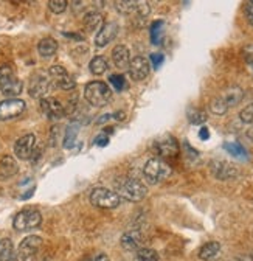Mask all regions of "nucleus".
<instances>
[{"mask_svg": "<svg viewBox=\"0 0 253 261\" xmlns=\"http://www.w3.org/2000/svg\"><path fill=\"white\" fill-rule=\"evenodd\" d=\"M89 70L93 75H103L107 70V61L103 56H95L90 62H89Z\"/></svg>", "mask_w": 253, "mask_h": 261, "instance_id": "393cba45", "label": "nucleus"}, {"mask_svg": "<svg viewBox=\"0 0 253 261\" xmlns=\"http://www.w3.org/2000/svg\"><path fill=\"white\" fill-rule=\"evenodd\" d=\"M38 51L42 58H50L58 51V42L53 38H44L38 44Z\"/></svg>", "mask_w": 253, "mask_h": 261, "instance_id": "4be33fe9", "label": "nucleus"}, {"mask_svg": "<svg viewBox=\"0 0 253 261\" xmlns=\"http://www.w3.org/2000/svg\"><path fill=\"white\" fill-rule=\"evenodd\" d=\"M44 240L39 237H26L19 246V256L22 261H42Z\"/></svg>", "mask_w": 253, "mask_h": 261, "instance_id": "39448f33", "label": "nucleus"}, {"mask_svg": "<svg viewBox=\"0 0 253 261\" xmlns=\"http://www.w3.org/2000/svg\"><path fill=\"white\" fill-rule=\"evenodd\" d=\"M115 193L118 194L120 199L129 202H138L146 196L148 188L145 187L143 182H140L135 177H120L115 182Z\"/></svg>", "mask_w": 253, "mask_h": 261, "instance_id": "f257e3e1", "label": "nucleus"}, {"mask_svg": "<svg viewBox=\"0 0 253 261\" xmlns=\"http://www.w3.org/2000/svg\"><path fill=\"white\" fill-rule=\"evenodd\" d=\"M86 261H109V258H107L104 253H100V255L92 256V258H89V259H86Z\"/></svg>", "mask_w": 253, "mask_h": 261, "instance_id": "ea45409f", "label": "nucleus"}, {"mask_svg": "<svg viewBox=\"0 0 253 261\" xmlns=\"http://www.w3.org/2000/svg\"><path fill=\"white\" fill-rule=\"evenodd\" d=\"M163 61H165V56L162 53H152L151 55V64H152V67L155 70L160 69V65L163 64Z\"/></svg>", "mask_w": 253, "mask_h": 261, "instance_id": "e433bc0d", "label": "nucleus"}, {"mask_svg": "<svg viewBox=\"0 0 253 261\" xmlns=\"http://www.w3.org/2000/svg\"><path fill=\"white\" fill-rule=\"evenodd\" d=\"M220 252V244L217 241H210L207 244H204L199 250V258L204 261L213 259L217 253Z\"/></svg>", "mask_w": 253, "mask_h": 261, "instance_id": "5701e85b", "label": "nucleus"}, {"mask_svg": "<svg viewBox=\"0 0 253 261\" xmlns=\"http://www.w3.org/2000/svg\"><path fill=\"white\" fill-rule=\"evenodd\" d=\"M41 111L48 120H61L66 115V109L62 103L53 96H45L41 100Z\"/></svg>", "mask_w": 253, "mask_h": 261, "instance_id": "9b49d317", "label": "nucleus"}, {"mask_svg": "<svg viewBox=\"0 0 253 261\" xmlns=\"http://www.w3.org/2000/svg\"><path fill=\"white\" fill-rule=\"evenodd\" d=\"M242 58L247 65L248 72L253 75V44H245L242 47Z\"/></svg>", "mask_w": 253, "mask_h": 261, "instance_id": "c756f323", "label": "nucleus"}, {"mask_svg": "<svg viewBox=\"0 0 253 261\" xmlns=\"http://www.w3.org/2000/svg\"><path fill=\"white\" fill-rule=\"evenodd\" d=\"M48 76H50V81L54 83L62 90H72L76 87L75 80L70 76V73L64 67H61V65H53V67H50Z\"/></svg>", "mask_w": 253, "mask_h": 261, "instance_id": "9d476101", "label": "nucleus"}, {"mask_svg": "<svg viewBox=\"0 0 253 261\" xmlns=\"http://www.w3.org/2000/svg\"><path fill=\"white\" fill-rule=\"evenodd\" d=\"M78 129L79 126L76 123H72L67 129H66V136H64V148H73L76 137H78Z\"/></svg>", "mask_w": 253, "mask_h": 261, "instance_id": "bb28decb", "label": "nucleus"}, {"mask_svg": "<svg viewBox=\"0 0 253 261\" xmlns=\"http://www.w3.org/2000/svg\"><path fill=\"white\" fill-rule=\"evenodd\" d=\"M140 246H142V235L137 230L126 232L121 237V247L124 250H138Z\"/></svg>", "mask_w": 253, "mask_h": 261, "instance_id": "6ab92c4d", "label": "nucleus"}, {"mask_svg": "<svg viewBox=\"0 0 253 261\" xmlns=\"http://www.w3.org/2000/svg\"><path fill=\"white\" fill-rule=\"evenodd\" d=\"M25 111V101L19 98H8L0 103V120L8 121L13 118H17Z\"/></svg>", "mask_w": 253, "mask_h": 261, "instance_id": "1a4fd4ad", "label": "nucleus"}, {"mask_svg": "<svg viewBox=\"0 0 253 261\" xmlns=\"http://www.w3.org/2000/svg\"><path fill=\"white\" fill-rule=\"evenodd\" d=\"M118 30H120V27H118L117 22H107V23H104L101 27V30L97 33V36H95V45L101 48V47H106L107 44H110L117 38Z\"/></svg>", "mask_w": 253, "mask_h": 261, "instance_id": "2eb2a0df", "label": "nucleus"}, {"mask_svg": "<svg viewBox=\"0 0 253 261\" xmlns=\"http://www.w3.org/2000/svg\"><path fill=\"white\" fill-rule=\"evenodd\" d=\"M84 25L90 33H98L104 25V17L100 13H89L84 17Z\"/></svg>", "mask_w": 253, "mask_h": 261, "instance_id": "aec40b11", "label": "nucleus"}, {"mask_svg": "<svg viewBox=\"0 0 253 261\" xmlns=\"http://www.w3.org/2000/svg\"><path fill=\"white\" fill-rule=\"evenodd\" d=\"M151 42L154 45H159L163 39V31H165V22L163 20H155L152 25H151Z\"/></svg>", "mask_w": 253, "mask_h": 261, "instance_id": "b1692460", "label": "nucleus"}, {"mask_svg": "<svg viewBox=\"0 0 253 261\" xmlns=\"http://www.w3.org/2000/svg\"><path fill=\"white\" fill-rule=\"evenodd\" d=\"M84 98L87 100L89 105H92L95 108H103L110 101L112 90L103 81H92L84 89Z\"/></svg>", "mask_w": 253, "mask_h": 261, "instance_id": "7ed1b4c3", "label": "nucleus"}, {"mask_svg": "<svg viewBox=\"0 0 253 261\" xmlns=\"http://www.w3.org/2000/svg\"><path fill=\"white\" fill-rule=\"evenodd\" d=\"M93 143H95V145H98V146H106V145L109 143V137H107L106 134H100V136L95 137Z\"/></svg>", "mask_w": 253, "mask_h": 261, "instance_id": "58836bf2", "label": "nucleus"}, {"mask_svg": "<svg viewBox=\"0 0 253 261\" xmlns=\"http://www.w3.org/2000/svg\"><path fill=\"white\" fill-rule=\"evenodd\" d=\"M14 78H16V75L11 70V67H8V65H4V67H0V92H2L7 87V84L11 83Z\"/></svg>", "mask_w": 253, "mask_h": 261, "instance_id": "cd10ccee", "label": "nucleus"}, {"mask_svg": "<svg viewBox=\"0 0 253 261\" xmlns=\"http://www.w3.org/2000/svg\"><path fill=\"white\" fill-rule=\"evenodd\" d=\"M239 118L242 120V123L253 124V103H250L248 106H245V108L241 111Z\"/></svg>", "mask_w": 253, "mask_h": 261, "instance_id": "c9c22d12", "label": "nucleus"}, {"mask_svg": "<svg viewBox=\"0 0 253 261\" xmlns=\"http://www.w3.org/2000/svg\"><path fill=\"white\" fill-rule=\"evenodd\" d=\"M120 198L118 194L112 190L98 187V188H93L90 191V204L93 207H98V208H115L120 205Z\"/></svg>", "mask_w": 253, "mask_h": 261, "instance_id": "0eeeda50", "label": "nucleus"}, {"mask_svg": "<svg viewBox=\"0 0 253 261\" xmlns=\"http://www.w3.org/2000/svg\"><path fill=\"white\" fill-rule=\"evenodd\" d=\"M0 261H17V255L11 240H0Z\"/></svg>", "mask_w": 253, "mask_h": 261, "instance_id": "412c9836", "label": "nucleus"}, {"mask_svg": "<svg viewBox=\"0 0 253 261\" xmlns=\"http://www.w3.org/2000/svg\"><path fill=\"white\" fill-rule=\"evenodd\" d=\"M244 11H245V17H247L248 23L253 25V0H250V2H247L244 5Z\"/></svg>", "mask_w": 253, "mask_h": 261, "instance_id": "4c0bfd02", "label": "nucleus"}, {"mask_svg": "<svg viewBox=\"0 0 253 261\" xmlns=\"http://www.w3.org/2000/svg\"><path fill=\"white\" fill-rule=\"evenodd\" d=\"M35 146H36V137L33 134H26V136L20 137L16 142L14 152L20 160H26V159H30L31 155H33Z\"/></svg>", "mask_w": 253, "mask_h": 261, "instance_id": "dca6fc26", "label": "nucleus"}, {"mask_svg": "<svg viewBox=\"0 0 253 261\" xmlns=\"http://www.w3.org/2000/svg\"><path fill=\"white\" fill-rule=\"evenodd\" d=\"M210 171L219 180H229V179H233L238 176L236 167L226 160H213L210 163Z\"/></svg>", "mask_w": 253, "mask_h": 261, "instance_id": "f8f14e48", "label": "nucleus"}, {"mask_svg": "<svg viewBox=\"0 0 253 261\" xmlns=\"http://www.w3.org/2000/svg\"><path fill=\"white\" fill-rule=\"evenodd\" d=\"M152 149L159 157H176L180 151V146L173 136H162L154 142Z\"/></svg>", "mask_w": 253, "mask_h": 261, "instance_id": "6e6552de", "label": "nucleus"}, {"mask_svg": "<svg viewBox=\"0 0 253 261\" xmlns=\"http://www.w3.org/2000/svg\"><path fill=\"white\" fill-rule=\"evenodd\" d=\"M17 173V163L11 155H5L0 160V180H7Z\"/></svg>", "mask_w": 253, "mask_h": 261, "instance_id": "a211bd4d", "label": "nucleus"}, {"mask_svg": "<svg viewBox=\"0 0 253 261\" xmlns=\"http://www.w3.org/2000/svg\"><path fill=\"white\" fill-rule=\"evenodd\" d=\"M159 259H160L159 253L149 247H142L134 255V261H159Z\"/></svg>", "mask_w": 253, "mask_h": 261, "instance_id": "a878e982", "label": "nucleus"}, {"mask_svg": "<svg viewBox=\"0 0 253 261\" xmlns=\"http://www.w3.org/2000/svg\"><path fill=\"white\" fill-rule=\"evenodd\" d=\"M199 137H201L202 140H207V139L210 137V134H208V129H207V127H202V129H201Z\"/></svg>", "mask_w": 253, "mask_h": 261, "instance_id": "a19ab883", "label": "nucleus"}, {"mask_svg": "<svg viewBox=\"0 0 253 261\" xmlns=\"http://www.w3.org/2000/svg\"><path fill=\"white\" fill-rule=\"evenodd\" d=\"M117 11L121 14H134L137 8V2H115Z\"/></svg>", "mask_w": 253, "mask_h": 261, "instance_id": "2f4dec72", "label": "nucleus"}, {"mask_svg": "<svg viewBox=\"0 0 253 261\" xmlns=\"http://www.w3.org/2000/svg\"><path fill=\"white\" fill-rule=\"evenodd\" d=\"M129 75L134 81H142L149 75L151 70V62L148 61V58L145 56H135L131 59L129 64Z\"/></svg>", "mask_w": 253, "mask_h": 261, "instance_id": "ddd939ff", "label": "nucleus"}, {"mask_svg": "<svg viewBox=\"0 0 253 261\" xmlns=\"http://www.w3.org/2000/svg\"><path fill=\"white\" fill-rule=\"evenodd\" d=\"M188 118H189V121H191L193 124H199V123H204L207 120L205 114L198 111V109H189L188 111Z\"/></svg>", "mask_w": 253, "mask_h": 261, "instance_id": "f704fd0d", "label": "nucleus"}, {"mask_svg": "<svg viewBox=\"0 0 253 261\" xmlns=\"http://www.w3.org/2000/svg\"><path fill=\"white\" fill-rule=\"evenodd\" d=\"M112 61L115 64V67L118 70H128L129 69V64H131V53L129 48L126 45H117L112 50Z\"/></svg>", "mask_w": 253, "mask_h": 261, "instance_id": "f3484780", "label": "nucleus"}, {"mask_svg": "<svg viewBox=\"0 0 253 261\" xmlns=\"http://www.w3.org/2000/svg\"><path fill=\"white\" fill-rule=\"evenodd\" d=\"M20 92H22V83H20V80H17V78H14L11 83H8L7 87L2 90L4 95L11 96V98H16V95H19Z\"/></svg>", "mask_w": 253, "mask_h": 261, "instance_id": "c85d7f7f", "label": "nucleus"}, {"mask_svg": "<svg viewBox=\"0 0 253 261\" xmlns=\"http://www.w3.org/2000/svg\"><path fill=\"white\" fill-rule=\"evenodd\" d=\"M109 83L114 86V89L117 92H121L123 89H126V80L121 73H117V75H110L109 78Z\"/></svg>", "mask_w": 253, "mask_h": 261, "instance_id": "473e14b6", "label": "nucleus"}, {"mask_svg": "<svg viewBox=\"0 0 253 261\" xmlns=\"http://www.w3.org/2000/svg\"><path fill=\"white\" fill-rule=\"evenodd\" d=\"M50 76L44 75V73H38L31 78V83H30V95L33 98H45L47 93L50 92Z\"/></svg>", "mask_w": 253, "mask_h": 261, "instance_id": "4468645a", "label": "nucleus"}, {"mask_svg": "<svg viewBox=\"0 0 253 261\" xmlns=\"http://www.w3.org/2000/svg\"><path fill=\"white\" fill-rule=\"evenodd\" d=\"M171 173H173L171 167L159 157L149 159L145 163V168H143V176L149 184H160L166 180L171 176Z\"/></svg>", "mask_w": 253, "mask_h": 261, "instance_id": "20e7f679", "label": "nucleus"}, {"mask_svg": "<svg viewBox=\"0 0 253 261\" xmlns=\"http://www.w3.org/2000/svg\"><path fill=\"white\" fill-rule=\"evenodd\" d=\"M48 8H50L51 13L61 14V13H64V11H66L67 2H66V0H51V2H48Z\"/></svg>", "mask_w": 253, "mask_h": 261, "instance_id": "72a5a7b5", "label": "nucleus"}, {"mask_svg": "<svg viewBox=\"0 0 253 261\" xmlns=\"http://www.w3.org/2000/svg\"><path fill=\"white\" fill-rule=\"evenodd\" d=\"M42 222V215L36 208H25L14 216L13 227L17 232H28L39 227Z\"/></svg>", "mask_w": 253, "mask_h": 261, "instance_id": "423d86ee", "label": "nucleus"}, {"mask_svg": "<svg viewBox=\"0 0 253 261\" xmlns=\"http://www.w3.org/2000/svg\"><path fill=\"white\" fill-rule=\"evenodd\" d=\"M242 96H244L242 89L238 87V86H232V87L226 89L219 96L214 98V100L211 101L210 109H211V112L216 114V115H222V114H226L230 108L239 105L241 100H242Z\"/></svg>", "mask_w": 253, "mask_h": 261, "instance_id": "f03ea898", "label": "nucleus"}, {"mask_svg": "<svg viewBox=\"0 0 253 261\" xmlns=\"http://www.w3.org/2000/svg\"><path fill=\"white\" fill-rule=\"evenodd\" d=\"M224 148H226V151H227L229 154H232L233 157H241V159L247 157V151H245L244 146L239 145V143H226Z\"/></svg>", "mask_w": 253, "mask_h": 261, "instance_id": "7c9ffc66", "label": "nucleus"}]
</instances>
